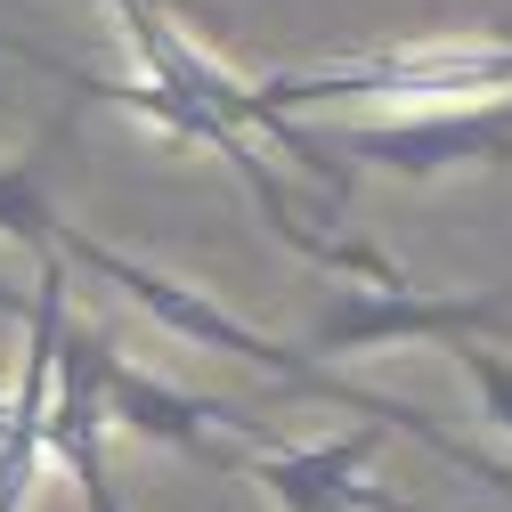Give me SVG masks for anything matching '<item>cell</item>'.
Masks as SVG:
<instances>
[{
	"mask_svg": "<svg viewBox=\"0 0 512 512\" xmlns=\"http://www.w3.org/2000/svg\"><path fill=\"white\" fill-rule=\"evenodd\" d=\"M49 252H57L66 269H90L98 285H114V293L131 301L139 317H155V326H163L171 342L204 350V358H244V366H261L269 382H285L293 399H326V407H350V415H366V423H382V431H407L415 447H431V456H439L447 472H472L480 488L512 496V472H504V464H488V456H472L464 439H447V431H439L423 407H407V399H391V391H366V382H350L342 366H317L301 342L261 334V326H252V317H236L220 293L187 285V277H163L155 261H131V252H114L106 236H90V228H74V220H57Z\"/></svg>",
	"mask_w": 512,
	"mask_h": 512,
	"instance_id": "1",
	"label": "cell"
},
{
	"mask_svg": "<svg viewBox=\"0 0 512 512\" xmlns=\"http://www.w3.org/2000/svg\"><path fill=\"white\" fill-rule=\"evenodd\" d=\"M269 122L301 114H456V106H504L512 98V41H415V49H366L342 66H301V74H261L252 82Z\"/></svg>",
	"mask_w": 512,
	"mask_h": 512,
	"instance_id": "2",
	"label": "cell"
},
{
	"mask_svg": "<svg viewBox=\"0 0 512 512\" xmlns=\"http://www.w3.org/2000/svg\"><path fill=\"white\" fill-rule=\"evenodd\" d=\"M391 342H512V309L496 293H423V285H334L309 326V358L342 366Z\"/></svg>",
	"mask_w": 512,
	"mask_h": 512,
	"instance_id": "3",
	"label": "cell"
},
{
	"mask_svg": "<svg viewBox=\"0 0 512 512\" xmlns=\"http://www.w3.org/2000/svg\"><path fill=\"white\" fill-rule=\"evenodd\" d=\"M342 171H382V179H456V171H512V98L504 106H456V114H374L326 131Z\"/></svg>",
	"mask_w": 512,
	"mask_h": 512,
	"instance_id": "4",
	"label": "cell"
},
{
	"mask_svg": "<svg viewBox=\"0 0 512 512\" xmlns=\"http://www.w3.org/2000/svg\"><path fill=\"white\" fill-rule=\"evenodd\" d=\"M106 431L139 439V447H171V456L212 464V472H236L244 447L277 439L261 415H244L228 399H204V391H179V382H163V374H139L131 358L106 366Z\"/></svg>",
	"mask_w": 512,
	"mask_h": 512,
	"instance_id": "5",
	"label": "cell"
},
{
	"mask_svg": "<svg viewBox=\"0 0 512 512\" xmlns=\"http://www.w3.org/2000/svg\"><path fill=\"white\" fill-rule=\"evenodd\" d=\"M106 366H114V342L98 326L66 309L57 326V366H49V456L82 480V512H131L114 488V464H106Z\"/></svg>",
	"mask_w": 512,
	"mask_h": 512,
	"instance_id": "6",
	"label": "cell"
},
{
	"mask_svg": "<svg viewBox=\"0 0 512 512\" xmlns=\"http://www.w3.org/2000/svg\"><path fill=\"white\" fill-rule=\"evenodd\" d=\"M374 447H382V423H358L342 439H309V447L269 439V447H244L236 456V480L269 488L285 512H423V504H407V496L366 480Z\"/></svg>",
	"mask_w": 512,
	"mask_h": 512,
	"instance_id": "7",
	"label": "cell"
},
{
	"mask_svg": "<svg viewBox=\"0 0 512 512\" xmlns=\"http://www.w3.org/2000/svg\"><path fill=\"white\" fill-rule=\"evenodd\" d=\"M74 139V106L49 122V131L25 147V155H0V236H9L17 252H33V261H49V236H57V155H66Z\"/></svg>",
	"mask_w": 512,
	"mask_h": 512,
	"instance_id": "8",
	"label": "cell"
},
{
	"mask_svg": "<svg viewBox=\"0 0 512 512\" xmlns=\"http://www.w3.org/2000/svg\"><path fill=\"white\" fill-rule=\"evenodd\" d=\"M456 366L472 374V391H480L488 423L512 439V350H496V342H456Z\"/></svg>",
	"mask_w": 512,
	"mask_h": 512,
	"instance_id": "9",
	"label": "cell"
},
{
	"mask_svg": "<svg viewBox=\"0 0 512 512\" xmlns=\"http://www.w3.org/2000/svg\"><path fill=\"white\" fill-rule=\"evenodd\" d=\"M122 9H155V17H171V25H187V33H228V17L212 9V0H106V17H122Z\"/></svg>",
	"mask_w": 512,
	"mask_h": 512,
	"instance_id": "10",
	"label": "cell"
}]
</instances>
